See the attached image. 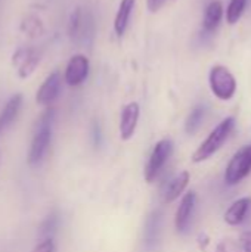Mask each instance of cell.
<instances>
[{
  "label": "cell",
  "instance_id": "8fae6325",
  "mask_svg": "<svg viewBox=\"0 0 251 252\" xmlns=\"http://www.w3.org/2000/svg\"><path fill=\"white\" fill-rule=\"evenodd\" d=\"M250 210L251 198H241L228 208V211L225 213V221L231 226H240L247 220Z\"/></svg>",
  "mask_w": 251,
  "mask_h": 252
},
{
  "label": "cell",
  "instance_id": "7c38bea8",
  "mask_svg": "<svg viewBox=\"0 0 251 252\" xmlns=\"http://www.w3.org/2000/svg\"><path fill=\"white\" fill-rule=\"evenodd\" d=\"M188 183H189V173L188 171H182L178 176H175L166 185V188L163 190V202L170 204V202L176 201L182 195V192L186 189Z\"/></svg>",
  "mask_w": 251,
  "mask_h": 252
},
{
  "label": "cell",
  "instance_id": "ffe728a7",
  "mask_svg": "<svg viewBox=\"0 0 251 252\" xmlns=\"http://www.w3.org/2000/svg\"><path fill=\"white\" fill-rule=\"evenodd\" d=\"M247 3H249V0H231L229 6L226 9V21H228V24L235 25L241 19V16H243L244 10L247 7Z\"/></svg>",
  "mask_w": 251,
  "mask_h": 252
},
{
  "label": "cell",
  "instance_id": "7402d4cb",
  "mask_svg": "<svg viewBox=\"0 0 251 252\" xmlns=\"http://www.w3.org/2000/svg\"><path fill=\"white\" fill-rule=\"evenodd\" d=\"M31 252H55V242H53L52 238L41 239Z\"/></svg>",
  "mask_w": 251,
  "mask_h": 252
},
{
  "label": "cell",
  "instance_id": "cb8c5ba5",
  "mask_svg": "<svg viewBox=\"0 0 251 252\" xmlns=\"http://www.w3.org/2000/svg\"><path fill=\"white\" fill-rule=\"evenodd\" d=\"M164 3H166V0H148V9L151 12H158Z\"/></svg>",
  "mask_w": 251,
  "mask_h": 252
},
{
  "label": "cell",
  "instance_id": "7a4b0ae2",
  "mask_svg": "<svg viewBox=\"0 0 251 252\" xmlns=\"http://www.w3.org/2000/svg\"><path fill=\"white\" fill-rule=\"evenodd\" d=\"M234 128H235V118L234 117L225 118L209 134V137L198 146V149L192 155V161L195 164H198V162H204L209 158H212L223 146V143L229 139V136L234 131Z\"/></svg>",
  "mask_w": 251,
  "mask_h": 252
},
{
  "label": "cell",
  "instance_id": "2e32d148",
  "mask_svg": "<svg viewBox=\"0 0 251 252\" xmlns=\"http://www.w3.org/2000/svg\"><path fill=\"white\" fill-rule=\"evenodd\" d=\"M222 16H223V6L220 1L215 0L212 1L207 7H206V12H204V19H203V27L206 31H215L220 21H222Z\"/></svg>",
  "mask_w": 251,
  "mask_h": 252
},
{
  "label": "cell",
  "instance_id": "8992f818",
  "mask_svg": "<svg viewBox=\"0 0 251 252\" xmlns=\"http://www.w3.org/2000/svg\"><path fill=\"white\" fill-rule=\"evenodd\" d=\"M40 62V50L34 47H19L13 56L12 63L16 68V74L19 78H28L37 68Z\"/></svg>",
  "mask_w": 251,
  "mask_h": 252
},
{
  "label": "cell",
  "instance_id": "6da1fadb",
  "mask_svg": "<svg viewBox=\"0 0 251 252\" xmlns=\"http://www.w3.org/2000/svg\"><path fill=\"white\" fill-rule=\"evenodd\" d=\"M53 120H55V111L52 108H47L38 118L36 128H34V136L28 149L27 155V162L28 165H37L43 161L50 140H52V127H53Z\"/></svg>",
  "mask_w": 251,
  "mask_h": 252
},
{
  "label": "cell",
  "instance_id": "e0dca14e",
  "mask_svg": "<svg viewBox=\"0 0 251 252\" xmlns=\"http://www.w3.org/2000/svg\"><path fill=\"white\" fill-rule=\"evenodd\" d=\"M160 227H161V213L152 211L149 214V217L146 220V226H145V244L148 248L155 245V242L158 241Z\"/></svg>",
  "mask_w": 251,
  "mask_h": 252
},
{
  "label": "cell",
  "instance_id": "30bf717a",
  "mask_svg": "<svg viewBox=\"0 0 251 252\" xmlns=\"http://www.w3.org/2000/svg\"><path fill=\"white\" fill-rule=\"evenodd\" d=\"M141 115V108L136 102L127 103L121 111V120H120V136L123 140H129L133 137L135 130L138 127Z\"/></svg>",
  "mask_w": 251,
  "mask_h": 252
},
{
  "label": "cell",
  "instance_id": "9a60e30c",
  "mask_svg": "<svg viewBox=\"0 0 251 252\" xmlns=\"http://www.w3.org/2000/svg\"><path fill=\"white\" fill-rule=\"evenodd\" d=\"M86 28H87V18L83 13L81 7L74 9V12L70 16V22H68V34L72 40H78L83 38L86 34Z\"/></svg>",
  "mask_w": 251,
  "mask_h": 252
},
{
  "label": "cell",
  "instance_id": "9c48e42d",
  "mask_svg": "<svg viewBox=\"0 0 251 252\" xmlns=\"http://www.w3.org/2000/svg\"><path fill=\"white\" fill-rule=\"evenodd\" d=\"M195 202H197L195 192H189L182 198L180 205L178 207V211H176V217H175V224L179 233L188 232V227H189V223L195 210Z\"/></svg>",
  "mask_w": 251,
  "mask_h": 252
},
{
  "label": "cell",
  "instance_id": "5b68a950",
  "mask_svg": "<svg viewBox=\"0 0 251 252\" xmlns=\"http://www.w3.org/2000/svg\"><path fill=\"white\" fill-rule=\"evenodd\" d=\"M172 152H173V142L170 139H163L154 146L148 164L145 167V180L148 183H152L158 177L163 167L169 161Z\"/></svg>",
  "mask_w": 251,
  "mask_h": 252
},
{
  "label": "cell",
  "instance_id": "d4e9b609",
  "mask_svg": "<svg viewBox=\"0 0 251 252\" xmlns=\"http://www.w3.org/2000/svg\"><path fill=\"white\" fill-rule=\"evenodd\" d=\"M93 142H95V145H99V128H98V126H93Z\"/></svg>",
  "mask_w": 251,
  "mask_h": 252
},
{
  "label": "cell",
  "instance_id": "603a6c76",
  "mask_svg": "<svg viewBox=\"0 0 251 252\" xmlns=\"http://www.w3.org/2000/svg\"><path fill=\"white\" fill-rule=\"evenodd\" d=\"M240 242H241V245H243V251L251 252V230L244 232V233L241 235Z\"/></svg>",
  "mask_w": 251,
  "mask_h": 252
},
{
  "label": "cell",
  "instance_id": "d6986e66",
  "mask_svg": "<svg viewBox=\"0 0 251 252\" xmlns=\"http://www.w3.org/2000/svg\"><path fill=\"white\" fill-rule=\"evenodd\" d=\"M59 227V213L58 211H52L49 213L44 220L40 223V227H38V236L41 239H49L52 238V235L58 230Z\"/></svg>",
  "mask_w": 251,
  "mask_h": 252
},
{
  "label": "cell",
  "instance_id": "ba28073f",
  "mask_svg": "<svg viewBox=\"0 0 251 252\" xmlns=\"http://www.w3.org/2000/svg\"><path fill=\"white\" fill-rule=\"evenodd\" d=\"M89 75V59L84 55H74L65 69V81L68 86L75 87L84 83Z\"/></svg>",
  "mask_w": 251,
  "mask_h": 252
},
{
  "label": "cell",
  "instance_id": "4fadbf2b",
  "mask_svg": "<svg viewBox=\"0 0 251 252\" xmlns=\"http://www.w3.org/2000/svg\"><path fill=\"white\" fill-rule=\"evenodd\" d=\"M22 106V94L16 93L13 94L3 106V109L0 111V134L15 121V118L18 117L19 111Z\"/></svg>",
  "mask_w": 251,
  "mask_h": 252
},
{
  "label": "cell",
  "instance_id": "44dd1931",
  "mask_svg": "<svg viewBox=\"0 0 251 252\" xmlns=\"http://www.w3.org/2000/svg\"><path fill=\"white\" fill-rule=\"evenodd\" d=\"M243 250L241 242L235 241V239H223L217 247L215 252H240Z\"/></svg>",
  "mask_w": 251,
  "mask_h": 252
},
{
  "label": "cell",
  "instance_id": "277c9868",
  "mask_svg": "<svg viewBox=\"0 0 251 252\" xmlns=\"http://www.w3.org/2000/svg\"><path fill=\"white\" fill-rule=\"evenodd\" d=\"M251 173V145L241 148L229 161L225 171V182L229 186L238 185Z\"/></svg>",
  "mask_w": 251,
  "mask_h": 252
},
{
  "label": "cell",
  "instance_id": "ac0fdd59",
  "mask_svg": "<svg viewBox=\"0 0 251 252\" xmlns=\"http://www.w3.org/2000/svg\"><path fill=\"white\" fill-rule=\"evenodd\" d=\"M206 106H203V105H200V106H195L192 111H191V114L188 115V118H186V123H185V131L188 133V134H195L198 130H200V127H201V124H203V121H204V117H206Z\"/></svg>",
  "mask_w": 251,
  "mask_h": 252
},
{
  "label": "cell",
  "instance_id": "3957f363",
  "mask_svg": "<svg viewBox=\"0 0 251 252\" xmlns=\"http://www.w3.org/2000/svg\"><path fill=\"white\" fill-rule=\"evenodd\" d=\"M209 83L213 94L220 100H229L234 97L237 92V81L232 72L222 65H216L212 68L209 75Z\"/></svg>",
  "mask_w": 251,
  "mask_h": 252
},
{
  "label": "cell",
  "instance_id": "5bb4252c",
  "mask_svg": "<svg viewBox=\"0 0 251 252\" xmlns=\"http://www.w3.org/2000/svg\"><path fill=\"white\" fill-rule=\"evenodd\" d=\"M135 3H136V0H121L120 1L118 10H117L115 19H114V31L118 37H121L127 30L132 12L135 9Z\"/></svg>",
  "mask_w": 251,
  "mask_h": 252
},
{
  "label": "cell",
  "instance_id": "52a82bcc",
  "mask_svg": "<svg viewBox=\"0 0 251 252\" xmlns=\"http://www.w3.org/2000/svg\"><path fill=\"white\" fill-rule=\"evenodd\" d=\"M61 93V75L58 71L50 72L36 93V102L41 106L52 105Z\"/></svg>",
  "mask_w": 251,
  "mask_h": 252
}]
</instances>
